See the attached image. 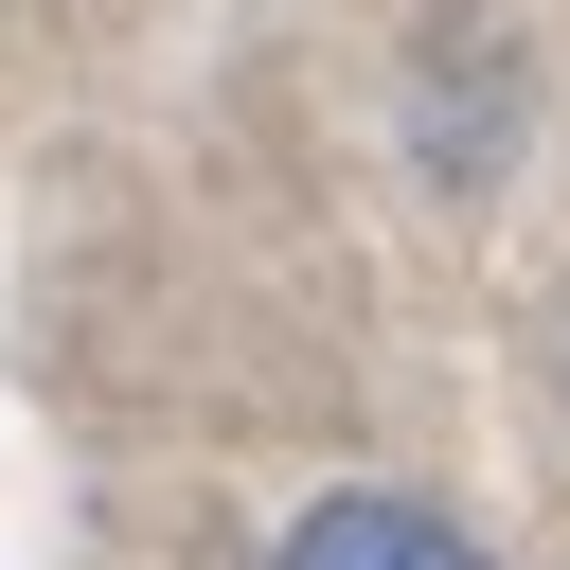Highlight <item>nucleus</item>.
I'll use <instances>...</instances> for the list:
<instances>
[{
	"mask_svg": "<svg viewBox=\"0 0 570 570\" xmlns=\"http://www.w3.org/2000/svg\"><path fill=\"white\" fill-rule=\"evenodd\" d=\"M267 570H481V552H463L428 499H321V517H303Z\"/></svg>",
	"mask_w": 570,
	"mask_h": 570,
	"instance_id": "1",
	"label": "nucleus"
}]
</instances>
